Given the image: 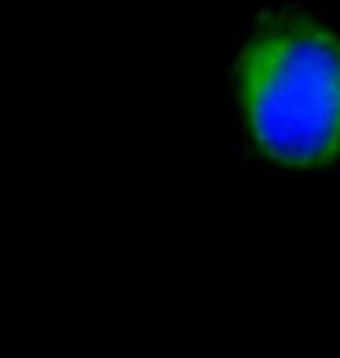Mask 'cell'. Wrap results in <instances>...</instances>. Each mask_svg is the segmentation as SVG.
Masks as SVG:
<instances>
[{
	"instance_id": "cell-1",
	"label": "cell",
	"mask_w": 340,
	"mask_h": 358,
	"mask_svg": "<svg viewBox=\"0 0 340 358\" xmlns=\"http://www.w3.org/2000/svg\"><path fill=\"white\" fill-rule=\"evenodd\" d=\"M253 143L289 169L340 157V41L307 15H271L238 59Z\"/></svg>"
}]
</instances>
